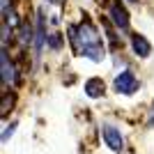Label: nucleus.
Returning a JSON list of instances; mask_svg holds the SVG:
<instances>
[{
  "label": "nucleus",
  "instance_id": "10",
  "mask_svg": "<svg viewBox=\"0 0 154 154\" xmlns=\"http://www.w3.org/2000/svg\"><path fill=\"white\" fill-rule=\"evenodd\" d=\"M51 46H53V48H58V46H60V37H58V35H53V37H51Z\"/></svg>",
  "mask_w": 154,
  "mask_h": 154
},
{
  "label": "nucleus",
  "instance_id": "7",
  "mask_svg": "<svg viewBox=\"0 0 154 154\" xmlns=\"http://www.w3.org/2000/svg\"><path fill=\"white\" fill-rule=\"evenodd\" d=\"M85 94L97 99V97H103V81L101 78H90L85 81Z\"/></svg>",
  "mask_w": 154,
  "mask_h": 154
},
{
  "label": "nucleus",
  "instance_id": "8",
  "mask_svg": "<svg viewBox=\"0 0 154 154\" xmlns=\"http://www.w3.org/2000/svg\"><path fill=\"white\" fill-rule=\"evenodd\" d=\"M44 39H46L44 14L39 12V14H37V30H35V46H37V51H42V46H44Z\"/></svg>",
  "mask_w": 154,
  "mask_h": 154
},
{
  "label": "nucleus",
  "instance_id": "1",
  "mask_svg": "<svg viewBox=\"0 0 154 154\" xmlns=\"http://www.w3.org/2000/svg\"><path fill=\"white\" fill-rule=\"evenodd\" d=\"M69 42L78 55H83L92 62H101L103 55H106L103 44H101V35L97 32L94 23L88 19L78 26H69Z\"/></svg>",
  "mask_w": 154,
  "mask_h": 154
},
{
  "label": "nucleus",
  "instance_id": "6",
  "mask_svg": "<svg viewBox=\"0 0 154 154\" xmlns=\"http://www.w3.org/2000/svg\"><path fill=\"white\" fill-rule=\"evenodd\" d=\"M131 48H134V53L138 58H147L149 53H152V44L143 35H131Z\"/></svg>",
  "mask_w": 154,
  "mask_h": 154
},
{
  "label": "nucleus",
  "instance_id": "2",
  "mask_svg": "<svg viewBox=\"0 0 154 154\" xmlns=\"http://www.w3.org/2000/svg\"><path fill=\"white\" fill-rule=\"evenodd\" d=\"M113 88H115L117 94H134V92L138 90V78H136V74L131 69H124L115 76Z\"/></svg>",
  "mask_w": 154,
  "mask_h": 154
},
{
  "label": "nucleus",
  "instance_id": "5",
  "mask_svg": "<svg viewBox=\"0 0 154 154\" xmlns=\"http://www.w3.org/2000/svg\"><path fill=\"white\" fill-rule=\"evenodd\" d=\"M0 62H2V85H5V88L16 85V67H14V62L9 60V55H7L5 48L0 53Z\"/></svg>",
  "mask_w": 154,
  "mask_h": 154
},
{
  "label": "nucleus",
  "instance_id": "9",
  "mask_svg": "<svg viewBox=\"0 0 154 154\" xmlns=\"http://www.w3.org/2000/svg\"><path fill=\"white\" fill-rule=\"evenodd\" d=\"M14 127H16V124H9V129H5V131H2V143H7V138L14 134Z\"/></svg>",
  "mask_w": 154,
  "mask_h": 154
},
{
  "label": "nucleus",
  "instance_id": "3",
  "mask_svg": "<svg viewBox=\"0 0 154 154\" xmlns=\"http://www.w3.org/2000/svg\"><path fill=\"white\" fill-rule=\"evenodd\" d=\"M108 16L120 30H127L129 28V14H127V9L120 5V0H110L108 2Z\"/></svg>",
  "mask_w": 154,
  "mask_h": 154
},
{
  "label": "nucleus",
  "instance_id": "4",
  "mask_svg": "<svg viewBox=\"0 0 154 154\" xmlns=\"http://www.w3.org/2000/svg\"><path fill=\"white\" fill-rule=\"evenodd\" d=\"M103 140L113 152H122V147H124V136L113 124H103Z\"/></svg>",
  "mask_w": 154,
  "mask_h": 154
},
{
  "label": "nucleus",
  "instance_id": "11",
  "mask_svg": "<svg viewBox=\"0 0 154 154\" xmlns=\"http://www.w3.org/2000/svg\"><path fill=\"white\" fill-rule=\"evenodd\" d=\"M149 127H154V103H152V113H149Z\"/></svg>",
  "mask_w": 154,
  "mask_h": 154
},
{
  "label": "nucleus",
  "instance_id": "12",
  "mask_svg": "<svg viewBox=\"0 0 154 154\" xmlns=\"http://www.w3.org/2000/svg\"><path fill=\"white\" fill-rule=\"evenodd\" d=\"M127 2H138V0H127Z\"/></svg>",
  "mask_w": 154,
  "mask_h": 154
}]
</instances>
